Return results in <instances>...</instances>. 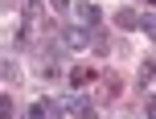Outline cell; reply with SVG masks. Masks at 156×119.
Here are the masks:
<instances>
[{"label": "cell", "instance_id": "1", "mask_svg": "<svg viewBox=\"0 0 156 119\" xmlns=\"http://www.w3.org/2000/svg\"><path fill=\"white\" fill-rule=\"evenodd\" d=\"M90 33L94 29H86V25H70V29H62V45L66 49H86V45H90Z\"/></svg>", "mask_w": 156, "mask_h": 119}, {"label": "cell", "instance_id": "2", "mask_svg": "<svg viewBox=\"0 0 156 119\" xmlns=\"http://www.w3.org/2000/svg\"><path fill=\"white\" fill-rule=\"evenodd\" d=\"M74 16H78V25H86V29H99V21H103L99 4H90V0H78V4H74Z\"/></svg>", "mask_w": 156, "mask_h": 119}, {"label": "cell", "instance_id": "3", "mask_svg": "<svg viewBox=\"0 0 156 119\" xmlns=\"http://www.w3.org/2000/svg\"><path fill=\"white\" fill-rule=\"evenodd\" d=\"M66 111H70L74 119H99L94 103H90V99H82V95H70V99H66Z\"/></svg>", "mask_w": 156, "mask_h": 119}, {"label": "cell", "instance_id": "4", "mask_svg": "<svg viewBox=\"0 0 156 119\" xmlns=\"http://www.w3.org/2000/svg\"><path fill=\"white\" fill-rule=\"evenodd\" d=\"M115 25L119 29H140V12H136V8H115Z\"/></svg>", "mask_w": 156, "mask_h": 119}, {"label": "cell", "instance_id": "5", "mask_svg": "<svg viewBox=\"0 0 156 119\" xmlns=\"http://www.w3.org/2000/svg\"><path fill=\"white\" fill-rule=\"evenodd\" d=\"M25 119H58V111H54V103H29V111H25Z\"/></svg>", "mask_w": 156, "mask_h": 119}, {"label": "cell", "instance_id": "6", "mask_svg": "<svg viewBox=\"0 0 156 119\" xmlns=\"http://www.w3.org/2000/svg\"><path fill=\"white\" fill-rule=\"evenodd\" d=\"M86 82H94V70H82V66H74V70H70V86L78 90V86H86Z\"/></svg>", "mask_w": 156, "mask_h": 119}, {"label": "cell", "instance_id": "7", "mask_svg": "<svg viewBox=\"0 0 156 119\" xmlns=\"http://www.w3.org/2000/svg\"><path fill=\"white\" fill-rule=\"evenodd\" d=\"M152 74H156V58H148V62L140 66V86H148V82H152Z\"/></svg>", "mask_w": 156, "mask_h": 119}, {"label": "cell", "instance_id": "8", "mask_svg": "<svg viewBox=\"0 0 156 119\" xmlns=\"http://www.w3.org/2000/svg\"><path fill=\"white\" fill-rule=\"evenodd\" d=\"M140 29H144V33H148V37L156 41V16H152V12H140Z\"/></svg>", "mask_w": 156, "mask_h": 119}, {"label": "cell", "instance_id": "9", "mask_svg": "<svg viewBox=\"0 0 156 119\" xmlns=\"http://www.w3.org/2000/svg\"><path fill=\"white\" fill-rule=\"evenodd\" d=\"M103 86H107V95H119V78L115 74H103Z\"/></svg>", "mask_w": 156, "mask_h": 119}, {"label": "cell", "instance_id": "10", "mask_svg": "<svg viewBox=\"0 0 156 119\" xmlns=\"http://www.w3.org/2000/svg\"><path fill=\"white\" fill-rule=\"evenodd\" d=\"M16 115V107H12V99H0V119H12Z\"/></svg>", "mask_w": 156, "mask_h": 119}, {"label": "cell", "instance_id": "11", "mask_svg": "<svg viewBox=\"0 0 156 119\" xmlns=\"http://www.w3.org/2000/svg\"><path fill=\"white\" fill-rule=\"evenodd\" d=\"M4 78H8V82H16V66H12V58H4Z\"/></svg>", "mask_w": 156, "mask_h": 119}, {"label": "cell", "instance_id": "12", "mask_svg": "<svg viewBox=\"0 0 156 119\" xmlns=\"http://www.w3.org/2000/svg\"><path fill=\"white\" fill-rule=\"evenodd\" d=\"M144 111H148V119H156V95H148V99H144Z\"/></svg>", "mask_w": 156, "mask_h": 119}, {"label": "cell", "instance_id": "13", "mask_svg": "<svg viewBox=\"0 0 156 119\" xmlns=\"http://www.w3.org/2000/svg\"><path fill=\"white\" fill-rule=\"evenodd\" d=\"M49 8H54V12H66V8H70V0H49Z\"/></svg>", "mask_w": 156, "mask_h": 119}, {"label": "cell", "instance_id": "14", "mask_svg": "<svg viewBox=\"0 0 156 119\" xmlns=\"http://www.w3.org/2000/svg\"><path fill=\"white\" fill-rule=\"evenodd\" d=\"M144 4H152V8H156V0H144Z\"/></svg>", "mask_w": 156, "mask_h": 119}, {"label": "cell", "instance_id": "15", "mask_svg": "<svg viewBox=\"0 0 156 119\" xmlns=\"http://www.w3.org/2000/svg\"><path fill=\"white\" fill-rule=\"evenodd\" d=\"M33 4H37V0H33Z\"/></svg>", "mask_w": 156, "mask_h": 119}]
</instances>
